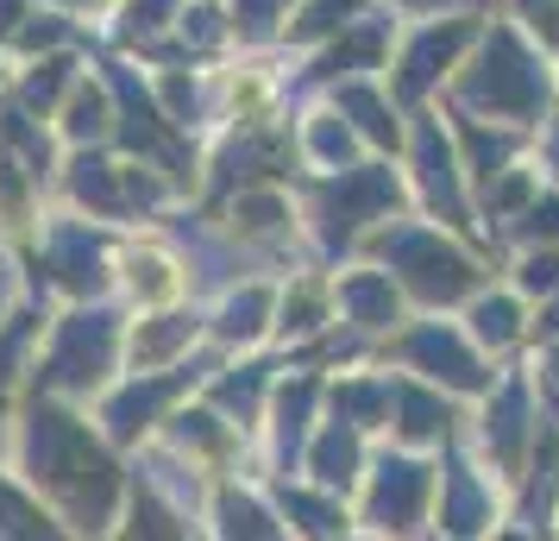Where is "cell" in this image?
Masks as SVG:
<instances>
[{
  "label": "cell",
  "mask_w": 559,
  "mask_h": 541,
  "mask_svg": "<svg viewBox=\"0 0 559 541\" xmlns=\"http://www.w3.org/2000/svg\"><path fill=\"white\" fill-rule=\"evenodd\" d=\"M51 258H57V278H63L70 290H88L95 278H102V252H95L88 233H57Z\"/></svg>",
  "instance_id": "cell-10"
},
{
  "label": "cell",
  "mask_w": 559,
  "mask_h": 541,
  "mask_svg": "<svg viewBox=\"0 0 559 541\" xmlns=\"http://www.w3.org/2000/svg\"><path fill=\"white\" fill-rule=\"evenodd\" d=\"M32 466L70 497L82 529H102L107 504H114V466L102 460V447L82 435L70 415H57V410L32 415Z\"/></svg>",
  "instance_id": "cell-1"
},
{
  "label": "cell",
  "mask_w": 559,
  "mask_h": 541,
  "mask_svg": "<svg viewBox=\"0 0 559 541\" xmlns=\"http://www.w3.org/2000/svg\"><path fill=\"white\" fill-rule=\"evenodd\" d=\"M408 360L428 365L433 378H447V385H484L478 360H472V353H465L453 334H440V328H421V334L408 340Z\"/></svg>",
  "instance_id": "cell-7"
},
{
  "label": "cell",
  "mask_w": 559,
  "mask_h": 541,
  "mask_svg": "<svg viewBox=\"0 0 559 541\" xmlns=\"http://www.w3.org/2000/svg\"><path fill=\"white\" fill-rule=\"evenodd\" d=\"M107 360H114V315H76L63 340H57L51 353V385H88V378H102Z\"/></svg>",
  "instance_id": "cell-4"
},
{
  "label": "cell",
  "mask_w": 559,
  "mask_h": 541,
  "mask_svg": "<svg viewBox=\"0 0 559 541\" xmlns=\"http://www.w3.org/2000/svg\"><path fill=\"white\" fill-rule=\"evenodd\" d=\"M465 95H472V102H490L497 114H534V107H540V70H534V57L522 51L509 32H497V38L484 45L478 77L465 82Z\"/></svg>",
  "instance_id": "cell-2"
},
{
  "label": "cell",
  "mask_w": 559,
  "mask_h": 541,
  "mask_svg": "<svg viewBox=\"0 0 559 541\" xmlns=\"http://www.w3.org/2000/svg\"><path fill=\"white\" fill-rule=\"evenodd\" d=\"M346 13H353V0H321V7H308L302 32H333V26H346Z\"/></svg>",
  "instance_id": "cell-27"
},
{
  "label": "cell",
  "mask_w": 559,
  "mask_h": 541,
  "mask_svg": "<svg viewBox=\"0 0 559 541\" xmlns=\"http://www.w3.org/2000/svg\"><path fill=\"white\" fill-rule=\"evenodd\" d=\"M102 120H107V102L95 95V89L70 102V132H76V139H88V132H102Z\"/></svg>",
  "instance_id": "cell-23"
},
{
  "label": "cell",
  "mask_w": 559,
  "mask_h": 541,
  "mask_svg": "<svg viewBox=\"0 0 559 541\" xmlns=\"http://www.w3.org/2000/svg\"><path fill=\"white\" fill-rule=\"evenodd\" d=\"M0 541H63L51 529V522H45V516L32 510L26 497H20V491H7L0 485Z\"/></svg>",
  "instance_id": "cell-12"
},
{
  "label": "cell",
  "mask_w": 559,
  "mask_h": 541,
  "mask_svg": "<svg viewBox=\"0 0 559 541\" xmlns=\"http://www.w3.org/2000/svg\"><path fill=\"white\" fill-rule=\"evenodd\" d=\"M390 258L408 271V284L421 290V296H433V303L472 290V264L459 252H447L440 239H428V233H396V239H390Z\"/></svg>",
  "instance_id": "cell-3"
},
{
  "label": "cell",
  "mask_w": 559,
  "mask_h": 541,
  "mask_svg": "<svg viewBox=\"0 0 559 541\" xmlns=\"http://www.w3.org/2000/svg\"><path fill=\"white\" fill-rule=\"evenodd\" d=\"M421 177H428V196L433 202H447L459 214V189H453V157H447V145L433 139V127H421Z\"/></svg>",
  "instance_id": "cell-13"
},
{
  "label": "cell",
  "mask_w": 559,
  "mask_h": 541,
  "mask_svg": "<svg viewBox=\"0 0 559 541\" xmlns=\"http://www.w3.org/2000/svg\"><path fill=\"white\" fill-rule=\"evenodd\" d=\"M353 466H358L353 428H333V435L314 447V472H321V485H346V479H353Z\"/></svg>",
  "instance_id": "cell-14"
},
{
  "label": "cell",
  "mask_w": 559,
  "mask_h": 541,
  "mask_svg": "<svg viewBox=\"0 0 559 541\" xmlns=\"http://www.w3.org/2000/svg\"><path fill=\"white\" fill-rule=\"evenodd\" d=\"M478 334L490 340V346H503V340L515 334V303H503V296L478 303Z\"/></svg>",
  "instance_id": "cell-20"
},
{
  "label": "cell",
  "mask_w": 559,
  "mask_h": 541,
  "mask_svg": "<svg viewBox=\"0 0 559 541\" xmlns=\"http://www.w3.org/2000/svg\"><path fill=\"white\" fill-rule=\"evenodd\" d=\"M340 410H346V415H378V410H383V390H378V385L340 390Z\"/></svg>",
  "instance_id": "cell-29"
},
{
  "label": "cell",
  "mask_w": 559,
  "mask_h": 541,
  "mask_svg": "<svg viewBox=\"0 0 559 541\" xmlns=\"http://www.w3.org/2000/svg\"><path fill=\"white\" fill-rule=\"evenodd\" d=\"M164 13H170V0H132V20H127V26L132 32H152Z\"/></svg>",
  "instance_id": "cell-33"
},
{
  "label": "cell",
  "mask_w": 559,
  "mask_h": 541,
  "mask_svg": "<svg viewBox=\"0 0 559 541\" xmlns=\"http://www.w3.org/2000/svg\"><path fill=\"white\" fill-rule=\"evenodd\" d=\"M314 145H321L328 157H346V127H321L314 132Z\"/></svg>",
  "instance_id": "cell-35"
},
{
  "label": "cell",
  "mask_w": 559,
  "mask_h": 541,
  "mask_svg": "<svg viewBox=\"0 0 559 541\" xmlns=\"http://www.w3.org/2000/svg\"><path fill=\"white\" fill-rule=\"evenodd\" d=\"M340 296H346V309H353L358 321H390V309H396V296H390L383 278H353Z\"/></svg>",
  "instance_id": "cell-16"
},
{
  "label": "cell",
  "mask_w": 559,
  "mask_h": 541,
  "mask_svg": "<svg viewBox=\"0 0 559 541\" xmlns=\"http://www.w3.org/2000/svg\"><path fill=\"white\" fill-rule=\"evenodd\" d=\"M421 497H428V466H415V460H383L378 466V497H371V510H378L390 529H415Z\"/></svg>",
  "instance_id": "cell-5"
},
{
  "label": "cell",
  "mask_w": 559,
  "mask_h": 541,
  "mask_svg": "<svg viewBox=\"0 0 559 541\" xmlns=\"http://www.w3.org/2000/svg\"><path fill=\"white\" fill-rule=\"evenodd\" d=\"M182 334H189V321H177V315H164L157 328H145V334H139V360H157V353H170V346H177Z\"/></svg>",
  "instance_id": "cell-22"
},
{
  "label": "cell",
  "mask_w": 559,
  "mask_h": 541,
  "mask_svg": "<svg viewBox=\"0 0 559 541\" xmlns=\"http://www.w3.org/2000/svg\"><path fill=\"white\" fill-rule=\"evenodd\" d=\"M132 541H182V529L157 510L152 497H139V504H132Z\"/></svg>",
  "instance_id": "cell-18"
},
{
  "label": "cell",
  "mask_w": 559,
  "mask_h": 541,
  "mask_svg": "<svg viewBox=\"0 0 559 541\" xmlns=\"http://www.w3.org/2000/svg\"><path fill=\"white\" fill-rule=\"evenodd\" d=\"M289 510L302 516V529H314V536H333V529H340V516H333L328 504H314V497H289Z\"/></svg>",
  "instance_id": "cell-25"
},
{
  "label": "cell",
  "mask_w": 559,
  "mask_h": 541,
  "mask_svg": "<svg viewBox=\"0 0 559 541\" xmlns=\"http://www.w3.org/2000/svg\"><path fill=\"white\" fill-rule=\"evenodd\" d=\"M76 170H82V177H76V189H82V196H88L95 208H114V183H107V170H102V164H76Z\"/></svg>",
  "instance_id": "cell-26"
},
{
  "label": "cell",
  "mask_w": 559,
  "mask_h": 541,
  "mask_svg": "<svg viewBox=\"0 0 559 541\" xmlns=\"http://www.w3.org/2000/svg\"><path fill=\"white\" fill-rule=\"evenodd\" d=\"M258 385H264L258 372H246V378H227V385H221V403H233V410H252V403H258Z\"/></svg>",
  "instance_id": "cell-30"
},
{
  "label": "cell",
  "mask_w": 559,
  "mask_h": 541,
  "mask_svg": "<svg viewBox=\"0 0 559 541\" xmlns=\"http://www.w3.org/2000/svg\"><path fill=\"white\" fill-rule=\"evenodd\" d=\"M447 428V403H433L421 390H403V435H440Z\"/></svg>",
  "instance_id": "cell-17"
},
{
  "label": "cell",
  "mask_w": 559,
  "mask_h": 541,
  "mask_svg": "<svg viewBox=\"0 0 559 541\" xmlns=\"http://www.w3.org/2000/svg\"><path fill=\"white\" fill-rule=\"evenodd\" d=\"M57 89H63V63H45V70H38V77L26 82V102H38V107H45V102L57 95Z\"/></svg>",
  "instance_id": "cell-31"
},
{
  "label": "cell",
  "mask_w": 559,
  "mask_h": 541,
  "mask_svg": "<svg viewBox=\"0 0 559 541\" xmlns=\"http://www.w3.org/2000/svg\"><path fill=\"white\" fill-rule=\"evenodd\" d=\"M515 435H522V390H503V403H497V447L515 454Z\"/></svg>",
  "instance_id": "cell-24"
},
{
  "label": "cell",
  "mask_w": 559,
  "mask_h": 541,
  "mask_svg": "<svg viewBox=\"0 0 559 541\" xmlns=\"http://www.w3.org/2000/svg\"><path fill=\"white\" fill-rule=\"evenodd\" d=\"M340 102H346V114H358V120H365V132H371V139H396V127H390V120H383L378 95H365V89H346V95H340Z\"/></svg>",
  "instance_id": "cell-21"
},
{
  "label": "cell",
  "mask_w": 559,
  "mask_h": 541,
  "mask_svg": "<svg viewBox=\"0 0 559 541\" xmlns=\"http://www.w3.org/2000/svg\"><path fill=\"white\" fill-rule=\"evenodd\" d=\"M221 516H227V522H221V529H227V541H277L271 516L258 510L252 497H227V504H221Z\"/></svg>",
  "instance_id": "cell-15"
},
{
  "label": "cell",
  "mask_w": 559,
  "mask_h": 541,
  "mask_svg": "<svg viewBox=\"0 0 559 541\" xmlns=\"http://www.w3.org/2000/svg\"><path fill=\"white\" fill-rule=\"evenodd\" d=\"M221 328H227V340L258 334V328H264V296H258V290H246V296L227 309V321H221Z\"/></svg>",
  "instance_id": "cell-19"
},
{
  "label": "cell",
  "mask_w": 559,
  "mask_h": 541,
  "mask_svg": "<svg viewBox=\"0 0 559 541\" xmlns=\"http://www.w3.org/2000/svg\"><path fill=\"white\" fill-rule=\"evenodd\" d=\"M396 202V183L383 177V170H353V177L340 183V189H328V227L333 233H346V227H358L365 214H378V208H390Z\"/></svg>",
  "instance_id": "cell-6"
},
{
  "label": "cell",
  "mask_w": 559,
  "mask_h": 541,
  "mask_svg": "<svg viewBox=\"0 0 559 541\" xmlns=\"http://www.w3.org/2000/svg\"><path fill=\"white\" fill-rule=\"evenodd\" d=\"M522 284H528V290H559V258L554 252H534L528 264H522Z\"/></svg>",
  "instance_id": "cell-28"
},
{
  "label": "cell",
  "mask_w": 559,
  "mask_h": 541,
  "mask_svg": "<svg viewBox=\"0 0 559 541\" xmlns=\"http://www.w3.org/2000/svg\"><path fill=\"white\" fill-rule=\"evenodd\" d=\"M465 32L472 26H447V32H428V38H421V45H415V51H408V70H403V95H421V89H428L433 77H440V70H447V63H453V51L459 45H465Z\"/></svg>",
  "instance_id": "cell-8"
},
{
  "label": "cell",
  "mask_w": 559,
  "mask_h": 541,
  "mask_svg": "<svg viewBox=\"0 0 559 541\" xmlns=\"http://www.w3.org/2000/svg\"><path fill=\"white\" fill-rule=\"evenodd\" d=\"M246 214H252V227H277V202H246Z\"/></svg>",
  "instance_id": "cell-37"
},
{
  "label": "cell",
  "mask_w": 559,
  "mask_h": 541,
  "mask_svg": "<svg viewBox=\"0 0 559 541\" xmlns=\"http://www.w3.org/2000/svg\"><path fill=\"white\" fill-rule=\"evenodd\" d=\"M484 516H490V497L465 479V466H453V479H447V529L472 536V529H484Z\"/></svg>",
  "instance_id": "cell-11"
},
{
  "label": "cell",
  "mask_w": 559,
  "mask_h": 541,
  "mask_svg": "<svg viewBox=\"0 0 559 541\" xmlns=\"http://www.w3.org/2000/svg\"><path fill=\"white\" fill-rule=\"evenodd\" d=\"M528 233H559V202H540L528 214Z\"/></svg>",
  "instance_id": "cell-34"
},
{
  "label": "cell",
  "mask_w": 559,
  "mask_h": 541,
  "mask_svg": "<svg viewBox=\"0 0 559 541\" xmlns=\"http://www.w3.org/2000/svg\"><path fill=\"white\" fill-rule=\"evenodd\" d=\"M246 32H271V0H246Z\"/></svg>",
  "instance_id": "cell-36"
},
{
  "label": "cell",
  "mask_w": 559,
  "mask_h": 541,
  "mask_svg": "<svg viewBox=\"0 0 559 541\" xmlns=\"http://www.w3.org/2000/svg\"><path fill=\"white\" fill-rule=\"evenodd\" d=\"M177 390H182V378H152V385H132L127 397H120V403L107 410V422H114V435H120V440H127V435H139V428H145V422H152V415L164 410L170 397H177Z\"/></svg>",
  "instance_id": "cell-9"
},
{
  "label": "cell",
  "mask_w": 559,
  "mask_h": 541,
  "mask_svg": "<svg viewBox=\"0 0 559 541\" xmlns=\"http://www.w3.org/2000/svg\"><path fill=\"white\" fill-rule=\"evenodd\" d=\"M472 157L484 164V177H490V164H503L509 157V139H490V132H472Z\"/></svg>",
  "instance_id": "cell-32"
}]
</instances>
